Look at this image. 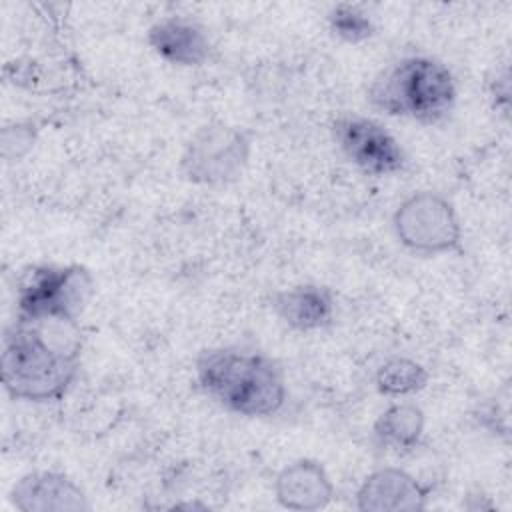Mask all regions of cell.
<instances>
[{"mask_svg": "<svg viewBox=\"0 0 512 512\" xmlns=\"http://www.w3.org/2000/svg\"><path fill=\"white\" fill-rule=\"evenodd\" d=\"M80 354L78 324L14 318L2 336V386L14 400L58 402L78 376Z\"/></svg>", "mask_w": 512, "mask_h": 512, "instance_id": "1", "label": "cell"}, {"mask_svg": "<svg viewBox=\"0 0 512 512\" xmlns=\"http://www.w3.org/2000/svg\"><path fill=\"white\" fill-rule=\"evenodd\" d=\"M194 374L200 390L212 402L238 416H274L286 402L284 370L258 350L206 348L194 360Z\"/></svg>", "mask_w": 512, "mask_h": 512, "instance_id": "2", "label": "cell"}, {"mask_svg": "<svg viewBox=\"0 0 512 512\" xmlns=\"http://www.w3.org/2000/svg\"><path fill=\"white\" fill-rule=\"evenodd\" d=\"M456 96L452 72L430 56H404L382 68L368 86V102L376 110L422 124L446 120Z\"/></svg>", "mask_w": 512, "mask_h": 512, "instance_id": "3", "label": "cell"}, {"mask_svg": "<svg viewBox=\"0 0 512 512\" xmlns=\"http://www.w3.org/2000/svg\"><path fill=\"white\" fill-rule=\"evenodd\" d=\"M96 290L84 264H46L34 268L18 288L16 318L26 322L78 324Z\"/></svg>", "mask_w": 512, "mask_h": 512, "instance_id": "4", "label": "cell"}, {"mask_svg": "<svg viewBox=\"0 0 512 512\" xmlns=\"http://www.w3.org/2000/svg\"><path fill=\"white\" fill-rule=\"evenodd\" d=\"M254 136L228 122L202 124L184 144L180 174L196 186H230L238 182L250 162Z\"/></svg>", "mask_w": 512, "mask_h": 512, "instance_id": "5", "label": "cell"}, {"mask_svg": "<svg viewBox=\"0 0 512 512\" xmlns=\"http://www.w3.org/2000/svg\"><path fill=\"white\" fill-rule=\"evenodd\" d=\"M398 242L422 256H438L460 250L462 224L454 204L440 192L420 190L404 198L392 214Z\"/></svg>", "mask_w": 512, "mask_h": 512, "instance_id": "6", "label": "cell"}, {"mask_svg": "<svg viewBox=\"0 0 512 512\" xmlns=\"http://www.w3.org/2000/svg\"><path fill=\"white\" fill-rule=\"evenodd\" d=\"M332 136L340 152L368 176H392L406 168L408 158L400 142L368 116H338L332 122Z\"/></svg>", "mask_w": 512, "mask_h": 512, "instance_id": "7", "label": "cell"}, {"mask_svg": "<svg viewBox=\"0 0 512 512\" xmlns=\"http://www.w3.org/2000/svg\"><path fill=\"white\" fill-rule=\"evenodd\" d=\"M10 502L20 512H84L90 510L84 490L64 472L34 470L10 488Z\"/></svg>", "mask_w": 512, "mask_h": 512, "instance_id": "8", "label": "cell"}, {"mask_svg": "<svg viewBox=\"0 0 512 512\" xmlns=\"http://www.w3.org/2000/svg\"><path fill=\"white\" fill-rule=\"evenodd\" d=\"M428 488L408 470L386 466L370 472L356 490L362 512H418L428 504Z\"/></svg>", "mask_w": 512, "mask_h": 512, "instance_id": "9", "label": "cell"}, {"mask_svg": "<svg viewBox=\"0 0 512 512\" xmlns=\"http://www.w3.org/2000/svg\"><path fill=\"white\" fill-rule=\"evenodd\" d=\"M146 42L164 62L182 68L204 66L212 54V38L208 30L184 16L156 20L146 32Z\"/></svg>", "mask_w": 512, "mask_h": 512, "instance_id": "10", "label": "cell"}, {"mask_svg": "<svg viewBox=\"0 0 512 512\" xmlns=\"http://www.w3.org/2000/svg\"><path fill=\"white\" fill-rule=\"evenodd\" d=\"M274 496L282 508L312 512L326 508L332 502L334 484L322 462L314 458H298L276 474Z\"/></svg>", "mask_w": 512, "mask_h": 512, "instance_id": "11", "label": "cell"}, {"mask_svg": "<svg viewBox=\"0 0 512 512\" xmlns=\"http://www.w3.org/2000/svg\"><path fill=\"white\" fill-rule=\"evenodd\" d=\"M272 312L296 332L324 330L334 322L336 298L328 286L296 284L278 290L270 298Z\"/></svg>", "mask_w": 512, "mask_h": 512, "instance_id": "12", "label": "cell"}, {"mask_svg": "<svg viewBox=\"0 0 512 512\" xmlns=\"http://www.w3.org/2000/svg\"><path fill=\"white\" fill-rule=\"evenodd\" d=\"M426 414L416 402L390 404L374 422L372 432L376 440L396 452L414 450L424 436Z\"/></svg>", "mask_w": 512, "mask_h": 512, "instance_id": "13", "label": "cell"}, {"mask_svg": "<svg viewBox=\"0 0 512 512\" xmlns=\"http://www.w3.org/2000/svg\"><path fill=\"white\" fill-rule=\"evenodd\" d=\"M430 372L416 360L396 356L378 366L374 386L380 394L390 398H406L418 394L428 386Z\"/></svg>", "mask_w": 512, "mask_h": 512, "instance_id": "14", "label": "cell"}, {"mask_svg": "<svg viewBox=\"0 0 512 512\" xmlns=\"http://www.w3.org/2000/svg\"><path fill=\"white\" fill-rule=\"evenodd\" d=\"M330 32L348 44H360L374 36L372 18L358 6L352 4H336L328 12Z\"/></svg>", "mask_w": 512, "mask_h": 512, "instance_id": "15", "label": "cell"}, {"mask_svg": "<svg viewBox=\"0 0 512 512\" xmlns=\"http://www.w3.org/2000/svg\"><path fill=\"white\" fill-rule=\"evenodd\" d=\"M34 144V130L28 124H14L2 130V154L6 160L22 158Z\"/></svg>", "mask_w": 512, "mask_h": 512, "instance_id": "16", "label": "cell"}]
</instances>
